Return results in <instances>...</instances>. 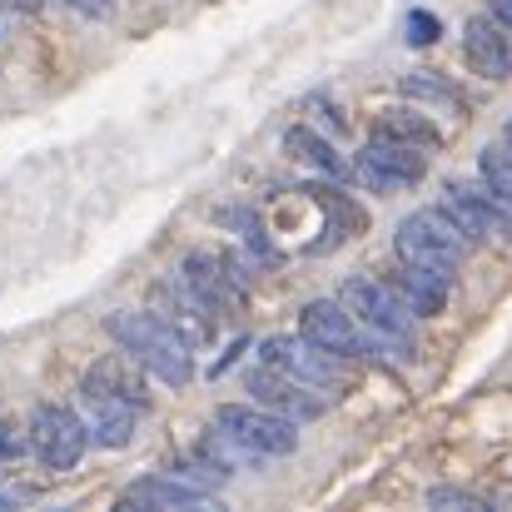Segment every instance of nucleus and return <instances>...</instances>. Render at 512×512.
<instances>
[{"label":"nucleus","mask_w":512,"mask_h":512,"mask_svg":"<svg viewBox=\"0 0 512 512\" xmlns=\"http://www.w3.org/2000/svg\"><path fill=\"white\" fill-rule=\"evenodd\" d=\"M105 334L120 343L145 373H155V378L170 383V388H184V383L194 378V353H189V343L179 339L165 319H155V314L120 309V314L105 319Z\"/></svg>","instance_id":"f257e3e1"},{"label":"nucleus","mask_w":512,"mask_h":512,"mask_svg":"<svg viewBox=\"0 0 512 512\" xmlns=\"http://www.w3.org/2000/svg\"><path fill=\"white\" fill-rule=\"evenodd\" d=\"M393 244H398V259H413V264H428V269H443V274L463 269V259L473 254V239L458 229V219L443 204L408 214L393 229Z\"/></svg>","instance_id":"f03ea898"},{"label":"nucleus","mask_w":512,"mask_h":512,"mask_svg":"<svg viewBox=\"0 0 512 512\" xmlns=\"http://www.w3.org/2000/svg\"><path fill=\"white\" fill-rule=\"evenodd\" d=\"M339 304L383 343L398 348V358H418V339H413V309L388 289V284H373V279H343Z\"/></svg>","instance_id":"7ed1b4c3"},{"label":"nucleus","mask_w":512,"mask_h":512,"mask_svg":"<svg viewBox=\"0 0 512 512\" xmlns=\"http://www.w3.org/2000/svg\"><path fill=\"white\" fill-rule=\"evenodd\" d=\"M155 319H165L179 339L189 343H209L214 339V329L229 319L204 289H194V279L179 269L174 279H165V284H155Z\"/></svg>","instance_id":"20e7f679"},{"label":"nucleus","mask_w":512,"mask_h":512,"mask_svg":"<svg viewBox=\"0 0 512 512\" xmlns=\"http://www.w3.org/2000/svg\"><path fill=\"white\" fill-rule=\"evenodd\" d=\"M85 448H90V423L80 413H70L65 403H40L30 413V453L45 468L65 473L85 458Z\"/></svg>","instance_id":"39448f33"},{"label":"nucleus","mask_w":512,"mask_h":512,"mask_svg":"<svg viewBox=\"0 0 512 512\" xmlns=\"http://www.w3.org/2000/svg\"><path fill=\"white\" fill-rule=\"evenodd\" d=\"M214 423H219L224 433H234L244 448H254L259 458H289V453L299 448L294 418H284V413H274V408H264V403H224V408L214 413Z\"/></svg>","instance_id":"423d86ee"},{"label":"nucleus","mask_w":512,"mask_h":512,"mask_svg":"<svg viewBox=\"0 0 512 512\" xmlns=\"http://www.w3.org/2000/svg\"><path fill=\"white\" fill-rule=\"evenodd\" d=\"M259 353H264V363L294 373L299 383H309V388H319V393H329V388H343V383H348V368H343L348 358L329 353V348H319V343L304 339V334H274V339L259 343Z\"/></svg>","instance_id":"0eeeda50"},{"label":"nucleus","mask_w":512,"mask_h":512,"mask_svg":"<svg viewBox=\"0 0 512 512\" xmlns=\"http://www.w3.org/2000/svg\"><path fill=\"white\" fill-rule=\"evenodd\" d=\"M443 209L458 219V229L478 244V239H493V244H512V209L483 184H468V179H448L443 184Z\"/></svg>","instance_id":"6e6552de"},{"label":"nucleus","mask_w":512,"mask_h":512,"mask_svg":"<svg viewBox=\"0 0 512 512\" xmlns=\"http://www.w3.org/2000/svg\"><path fill=\"white\" fill-rule=\"evenodd\" d=\"M358 174L373 189H398V184H418L428 174V160L418 155V145L393 140V135H373L358 155Z\"/></svg>","instance_id":"1a4fd4ad"},{"label":"nucleus","mask_w":512,"mask_h":512,"mask_svg":"<svg viewBox=\"0 0 512 512\" xmlns=\"http://www.w3.org/2000/svg\"><path fill=\"white\" fill-rule=\"evenodd\" d=\"M249 393H254V403H264V408H274V413H284V418H294V423L319 418V413L329 408V398H319V388L299 383L294 373H284V368H274V363H264V368L249 373Z\"/></svg>","instance_id":"9d476101"},{"label":"nucleus","mask_w":512,"mask_h":512,"mask_svg":"<svg viewBox=\"0 0 512 512\" xmlns=\"http://www.w3.org/2000/svg\"><path fill=\"white\" fill-rule=\"evenodd\" d=\"M299 334L314 339L319 348H329V353H339V358H363V353H368L363 324H358L343 304H334V299H314V304H304V314H299Z\"/></svg>","instance_id":"9b49d317"},{"label":"nucleus","mask_w":512,"mask_h":512,"mask_svg":"<svg viewBox=\"0 0 512 512\" xmlns=\"http://www.w3.org/2000/svg\"><path fill=\"white\" fill-rule=\"evenodd\" d=\"M463 55H468V65L483 75V80H493V85H503L512 80V30L493 15H473L468 25H463Z\"/></svg>","instance_id":"f8f14e48"},{"label":"nucleus","mask_w":512,"mask_h":512,"mask_svg":"<svg viewBox=\"0 0 512 512\" xmlns=\"http://www.w3.org/2000/svg\"><path fill=\"white\" fill-rule=\"evenodd\" d=\"M184 274H189V279H194V289H204L224 314L244 309V299H249V284H244V274H239V259H234V254H209V249H199V254H189V259H184Z\"/></svg>","instance_id":"ddd939ff"},{"label":"nucleus","mask_w":512,"mask_h":512,"mask_svg":"<svg viewBox=\"0 0 512 512\" xmlns=\"http://www.w3.org/2000/svg\"><path fill=\"white\" fill-rule=\"evenodd\" d=\"M80 403H85V423H90V438L100 448H125L135 438V418H140V403L120 398V393H100V388H80Z\"/></svg>","instance_id":"4468645a"},{"label":"nucleus","mask_w":512,"mask_h":512,"mask_svg":"<svg viewBox=\"0 0 512 512\" xmlns=\"http://www.w3.org/2000/svg\"><path fill=\"white\" fill-rule=\"evenodd\" d=\"M448 279H453V274H443V269H428V264L403 259V264H393L388 289H393L413 314H443V304H448Z\"/></svg>","instance_id":"2eb2a0df"},{"label":"nucleus","mask_w":512,"mask_h":512,"mask_svg":"<svg viewBox=\"0 0 512 512\" xmlns=\"http://www.w3.org/2000/svg\"><path fill=\"white\" fill-rule=\"evenodd\" d=\"M125 503H140V508H214V493L179 478V473H155V478H140Z\"/></svg>","instance_id":"dca6fc26"},{"label":"nucleus","mask_w":512,"mask_h":512,"mask_svg":"<svg viewBox=\"0 0 512 512\" xmlns=\"http://www.w3.org/2000/svg\"><path fill=\"white\" fill-rule=\"evenodd\" d=\"M80 388H100V393H120V398H130V403H140V408H150V388H145V373H140V363H135V358H130L125 348H120V353H105V358H95Z\"/></svg>","instance_id":"f3484780"},{"label":"nucleus","mask_w":512,"mask_h":512,"mask_svg":"<svg viewBox=\"0 0 512 512\" xmlns=\"http://www.w3.org/2000/svg\"><path fill=\"white\" fill-rule=\"evenodd\" d=\"M284 145H289V155H294V160H304V165H314V170L334 174V179H353V174H358L348 160H339V150H334L329 140H319V135H314V130H304V125H299V130H289V135H284Z\"/></svg>","instance_id":"a211bd4d"},{"label":"nucleus","mask_w":512,"mask_h":512,"mask_svg":"<svg viewBox=\"0 0 512 512\" xmlns=\"http://www.w3.org/2000/svg\"><path fill=\"white\" fill-rule=\"evenodd\" d=\"M329 219H334V234H363L368 229V214H363V204L358 199H348L343 189H334V184H309L304 189Z\"/></svg>","instance_id":"6ab92c4d"},{"label":"nucleus","mask_w":512,"mask_h":512,"mask_svg":"<svg viewBox=\"0 0 512 512\" xmlns=\"http://www.w3.org/2000/svg\"><path fill=\"white\" fill-rule=\"evenodd\" d=\"M373 135H393V140H408V145H418V150L443 145V130H438L433 120L413 115V110H383V115L373 120Z\"/></svg>","instance_id":"aec40b11"},{"label":"nucleus","mask_w":512,"mask_h":512,"mask_svg":"<svg viewBox=\"0 0 512 512\" xmlns=\"http://www.w3.org/2000/svg\"><path fill=\"white\" fill-rule=\"evenodd\" d=\"M478 174H483V184L512 209V145L508 140H503V145H488V150L478 155Z\"/></svg>","instance_id":"412c9836"},{"label":"nucleus","mask_w":512,"mask_h":512,"mask_svg":"<svg viewBox=\"0 0 512 512\" xmlns=\"http://www.w3.org/2000/svg\"><path fill=\"white\" fill-rule=\"evenodd\" d=\"M199 453H204V458H214V463H219V468H229V473H239V468H249V463L259 458L254 448H244V443H239L234 433H224V428H219V433H209V438L199 443Z\"/></svg>","instance_id":"4be33fe9"},{"label":"nucleus","mask_w":512,"mask_h":512,"mask_svg":"<svg viewBox=\"0 0 512 512\" xmlns=\"http://www.w3.org/2000/svg\"><path fill=\"white\" fill-rule=\"evenodd\" d=\"M403 90H408V95H423V100H433V105H453V110H463V90L448 85V80L433 75V70H413V75H403Z\"/></svg>","instance_id":"5701e85b"},{"label":"nucleus","mask_w":512,"mask_h":512,"mask_svg":"<svg viewBox=\"0 0 512 512\" xmlns=\"http://www.w3.org/2000/svg\"><path fill=\"white\" fill-rule=\"evenodd\" d=\"M234 229L244 234V249H254L264 264H274V259H279V254H274V244H269V229H264V219H259L249 204H244V209H234Z\"/></svg>","instance_id":"b1692460"},{"label":"nucleus","mask_w":512,"mask_h":512,"mask_svg":"<svg viewBox=\"0 0 512 512\" xmlns=\"http://www.w3.org/2000/svg\"><path fill=\"white\" fill-rule=\"evenodd\" d=\"M408 45H433L438 35H443V20L438 15H428V10H408Z\"/></svg>","instance_id":"393cba45"},{"label":"nucleus","mask_w":512,"mask_h":512,"mask_svg":"<svg viewBox=\"0 0 512 512\" xmlns=\"http://www.w3.org/2000/svg\"><path fill=\"white\" fill-rule=\"evenodd\" d=\"M428 508H468V512H483L488 503L478 493H463V488H433L428 493Z\"/></svg>","instance_id":"a878e982"},{"label":"nucleus","mask_w":512,"mask_h":512,"mask_svg":"<svg viewBox=\"0 0 512 512\" xmlns=\"http://www.w3.org/2000/svg\"><path fill=\"white\" fill-rule=\"evenodd\" d=\"M25 448H30V433L20 438V433H15L10 423H0V458H20Z\"/></svg>","instance_id":"bb28decb"},{"label":"nucleus","mask_w":512,"mask_h":512,"mask_svg":"<svg viewBox=\"0 0 512 512\" xmlns=\"http://www.w3.org/2000/svg\"><path fill=\"white\" fill-rule=\"evenodd\" d=\"M0 10H10V15H40L45 0H0Z\"/></svg>","instance_id":"cd10ccee"},{"label":"nucleus","mask_w":512,"mask_h":512,"mask_svg":"<svg viewBox=\"0 0 512 512\" xmlns=\"http://www.w3.org/2000/svg\"><path fill=\"white\" fill-rule=\"evenodd\" d=\"M65 5H75L80 15H110V0H65Z\"/></svg>","instance_id":"c85d7f7f"},{"label":"nucleus","mask_w":512,"mask_h":512,"mask_svg":"<svg viewBox=\"0 0 512 512\" xmlns=\"http://www.w3.org/2000/svg\"><path fill=\"white\" fill-rule=\"evenodd\" d=\"M493 15H498V20L512 30V0H493Z\"/></svg>","instance_id":"c756f323"},{"label":"nucleus","mask_w":512,"mask_h":512,"mask_svg":"<svg viewBox=\"0 0 512 512\" xmlns=\"http://www.w3.org/2000/svg\"><path fill=\"white\" fill-rule=\"evenodd\" d=\"M508 145H512V120H508Z\"/></svg>","instance_id":"7c9ffc66"}]
</instances>
